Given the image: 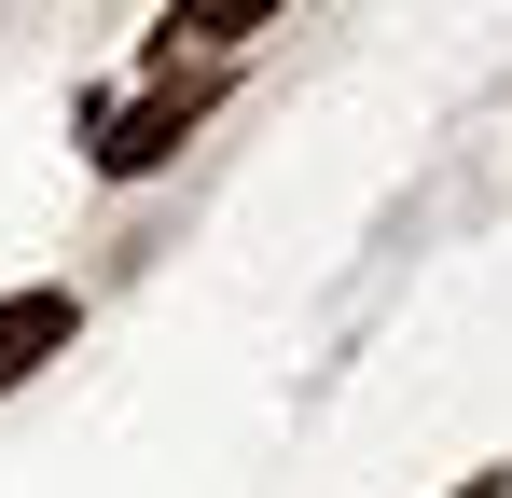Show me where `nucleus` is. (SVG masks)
I'll list each match as a JSON object with an SVG mask.
<instances>
[{"label":"nucleus","mask_w":512,"mask_h":498,"mask_svg":"<svg viewBox=\"0 0 512 498\" xmlns=\"http://www.w3.org/2000/svg\"><path fill=\"white\" fill-rule=\"evenodd\" d=\"M457 498H512V471H471V485H457Z\"/></svg>","instance_id":"nucleus-4"},{"label":"nucleus","mask_w":512,"mask_h":498,"mask_svg":"<svg viewBox=\"0 0 512 498\" xmlns=\"http://www.w3.org/2000/svg\"><path fill=\"white\" fill-rule=\"evenodd\" d=\"M70 332H84L70 291H0V402H14L42 360H70Z\"/></svg>","instance_id":"nucleus-2"},{"label":"nucleus","mask_w":512,"mask_h":498,"mask_svg":"<svg viewBox=\"0 0 512 498\" xmlns=\"http://www.w3.org/2000/svg\"><path fill=\"white\" fill-rule=\"evenodd\" d=\"M222 83H236V70H180V83H153L139 111H111V139H97V180H153V166H167L180 139L222 111Z\"/></svg>","instance_id":"nucleus-1"},{"label":"nucleus","mask_w":512,"mask_h":498,"mask_svg":"<svg viewBox=\"0 0 512 498\" xmlns=\"http://www.w3.org/2000/svg\"><path fill=\"white\" fill-rule=\"evenodd\" d=\"M263 14H291V0H167V28H153V42H167V56H180V42H208V56H222V42H250Z\"/></svg>","instance_id":"nucleus-3"}]
</instances>
